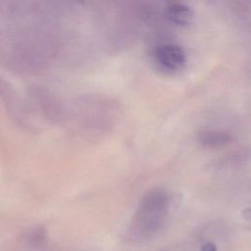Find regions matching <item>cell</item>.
Returning a JSON list of instances; mask_svg holds the SVG:
<instances>
[{
    "label": "cell",
    "mask_w": 251,
    "mask_h": 251,
    "mask_svg": "<svg viewBox=\"0 0 251 251\" xmlns=\"http://www.w3.org/2000/svg\"><path fill=\"white\" fill-rule=\"evenodd\" d=\"M171 199L167 190L156 187L145 192L129 222L126 238L140 243L153 238L165 225Z\"/></svg>",
    "instance_id": "obj_1"
},
{
    "label": "cell",
    "mask_w": 251,
    "mask_h": 251,
    "mask_svg": "<svg viewBox=\"0 0 251 251\" xmlns=\"http://www.w3.org/2000/svg\"><path fill=\"white\" fill-rule=\"evenodd\" d=\"M28 96L33 108L47 121L61 124L67 119V109L62 101L51 91L42 87H32Z\"/></svg>",
    "instance_id": "obj_2"
},
{
    "label": "cell",
    "mask_w": 251,
    "mask_h": 251,
    "mask_svg": "<svg viewBox=\"0 0 251 251\" xmlns=\"http://www.w3.org/2000/svg\"><path fill=\"white\" fill-rule=\"evenodd\" d=\"M0 98L11 119L22 128L34 129L35 126L26 105L12 85L0 77Z\"/></svg>",
    "instance_id": "obj_3"
},
{
    "label": "cell",
    "mask_w": 251,
    "mask_h": 251,
    "mask_svg": "<svg viewBox=\"0 0 251 251\" xmlns=\"http://www.w3.org/2000/svg\"><path fill=\"white\" fill-rule=\"evenodd\" d=\"M153 58L163 69L171 72L181 71L186 64L182 48L175 44H163L155 48Z\"/></svg>",
    "instance_id": "obj_4"
},
{
    "label": "cell",
    "mask_w": 251,
    "mask_h": 251,
    "mask_svg": "<svg viewBox=\"0 0 251 251\" xmlns=\"http://www.w3.org/2000/svg\"><path fill=\"white\" fill-rule=\"evenodd\" d=\"M199 143L207 148H221L231 141V135L221 129H202L198 135Z\"/></svg>",
    "instance_id": "obj_5"
},
{
    "label": "cell",
    "mask_w": 251,
    "mask_h": 251,
    "mask_svg": "<svg viewBox=\"0 0 251 251\" xmlns=\"http://www.w3.org/2000/svg\"><path fill=\"white\" fill-rule=\"evenodd\" d=\"M165 15L170 22L181 26L189 25L193 19L192 10L188 6L180 3L169 5L166 8Z\"/></svg>",
    "instance_id": "obj_6"
},
{
    "label": "cell",
    "mask_w": 251,
    "mask_h": 251,
    "mask_svg": "<svg viewBox=\"0 0 251 251\" xmlns=\"http://www.w3.org/2000/svg\"><path fill=\"white\" fill-rule=\"evenodd\" d=\"M25 241L29 247L42 248L46 243V233L40 227L33 228L25 234Z\"/></svg>",
    "instance_id": "obj_7"
},
{
    "label": "cell",
    "mask_w": 251,
    "mask_h": 251,
    "mask_svg": "<svg viewBox=\"0 0 251 251\" xmlns=\"http://www.w3.org/2000/svg\"><path fill=\"white\" fill-rule=\"evenodd\" d=\"M201 251H217L216 247L214 244L212 243H207L205 244L202 248H201Z\"/></svg>",
    "instance_id": "obj_8"
},
{
    "label": "cell",
    "mask_w": 251,
    "mask_h": 251,
    "mask_svg": "<svg viewBox=\"0 0 251 251\" xmlns=\"http://www.w3.org/2000/svg\"><path fill=\"white\" fill-rule=\"evenodd\" d=\"M65 1H67V0H65ZM75 1H77V2H82L83 0H75Z\"/></svg>",
    "instance_id": "obj_9"
}]
</instances>
